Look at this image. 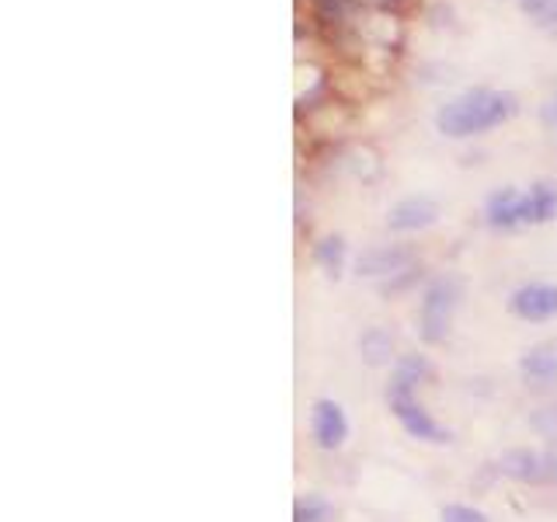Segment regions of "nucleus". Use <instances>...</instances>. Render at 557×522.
Instances as JSON below:
<instances>
[{
    "label": "nucleus",
    "mask_w": 557,
    "mask_h": 522,
    "mask_svg": "<svg viewBox=\"0 0 557 522\" xmlns=\"http://www.w3.org/2000/svg\"><path fill=\"white\" fill-rule=\"evenodd\" d=\"M519 112V98L498 87H467L457 98L435 109V129L449 139H470L487 129H498Z\"/></svg>",
    "instance_id": "1"
},
{
    "label": "nucleus",
    "mask_w": 557,
    "mask_h": 522,
    "mask_svg": "<svg viewBox=\"0 0 557 522\" xmlns=\"http://www.w3.org/2000/svg\"><path fill=\"white\" fill-rule=\"evenodd\" d=\"M463 300V283L457 275H440L432 278L418 303V338L425 345H443L449 338L453 313H457Z\"/></svg>",
    "instance_id": "2"
},
{
    "label": "nucleus",
    "mask_w": 557,
    "mask_h": 522,
    "mask_svg": "<svg viewBox=\"0 0 557 522\" xmlns=\"http://www.w3.org/2000/svg\"><path fill=\"white\" fill-rule=\"evenodd\" d=\"M387 405L397 418V425L405 428L411 439L418 443H432V446H446L449 443V432L435 422V418L422 408V400L414 397V390L405 387H387Z\"/></svg>",
    "instance_id": "3"
},
{
    "label": "nucleus",
    "mask_w": 557,
    "mask_h": 522,
    "mask_svg": "<svg viewBox=\"0 0 557 522\" xmlns=\"http://www.w3.org/2000/svg\"><path fill=\"white\" fill-rule=\"evenodd\" d=\"M310 435H313V443H318V449H324V452H335V449L345 446V439H348V418H345L338 400H331V397L313 400V408H310Z\"/></svg>",
    "instance_id": "4"
},
{
    "label": "nucleus",
    "mask_w": 557,
    "mask_h": 522,
    "mask_svg": "<svg viewBox=\"0 0 557 522\" xmlns=\"http://www.w3.org/2000/svg\"><path fill=\"white\" fill-rule=\"evenodd\" d=\"M509 313L527 324H540L557 318V286L550 283H527L512 289L509 296Z\"/></svg>",
    "instance_id": "5"
},
{
    "label": "nucleus",
    "mask_w": 557,
    "mask_h": 522,
    "mask_svg": "<svg viewBox=\"0 0 557 522\" xmlns=\"http://www.w3.org/2000/svg\"><path fill=\"white\" fill-rule=\"evenodd\" d=\"M408 269H414V251L405 244H376L356 258V272L362 278H394Z\"/></svg>",
    "instance_id": "6"
},
{
    "label": "nucleus",
    "mask_w": 557,
    "mask_h": 522,
    "mask_svg": "<svg viewBox=\"0 0 557 522\" xmlns=\"http://www.w3.org/2000/svg\"><path fill=\"white\" fill-rule=\"evenodd\" d=\"M435 223H440V202L432 196H408L394 202L387 213V226L394 234H418V231H429Z\"/></svg>",
    "instance_id": "7"
},
{
    "label": "nucleus",
    "mask_w": 557,
    "mask_h": 522,
    "mask_svg": "<svg viewBox=\"0 0 557 522\" xmlns=\"http://www.w3.org/2000/svg\"><path fill=\"white\" fill-rule=\"evenodd\" d=\"M519 373L527 387H550L557 380V338L536 341L519 356Z\"/></svg>",
    "instance_id": "8"
},
{
    "label": "nucleus",
    "mask_w": 557,
    "mask_h": 522,
    "mask_svg": "<svg viewBox=\"0 0 557 522\" xmlns=\"http://www.w3.org/2000/svg\"><path fill=\"white\" fill-rule=\"evenodd\" d=\"M495 470L502 477L516 484H544V452L533 449H505L495 460Z\"/></svg>",
    "instance_id": "9"
},
{
    "label": "nucleus",
    "mask_w": 557,
    "mask_h": 522,
    "mask_svg": "<svg viewBox=\"0 0 557 522\" xmlns=\"http://www.w3.org/2000/svg\"><path fill=\"white\" fill-rule=\"evenodd\" d=\"M484 220L495 231H516V226H522V191L495 188L484 202Z\"/></svg>",
    "instance_id": "10"
},
{
    "label": "nucleus",
    "mask_w": 557,
    "mask_h": 522,
    "mask_svg": "<svg viewBox=\"0 0 557 522\" xmlns=\"http://www.w3.org/2000/svg\"><path fill=\"white\" fill-rule=\"evenodd\" d=\"M557 216V185L554 182H536L522 191V226H540Z\"/></svg>",
    "instance_id": "11"
},
{
    "label": "nucleus",
    "mask_w": 557,
    "mask_h": 522,
    "mask_svg": "<svg viewBox=\"0 0 557 522\" xmlns=\"http://www.w3.org/2000/svg\"><path fill=\"white\" fill-rule=\"evenodd\" d=\"M359 356H362V362L366 365H391V362H397V356H394V348H397V341H394V335L387 327H366L362 335H359Z\"/></svg>",
    "instance_id": "12"
},
{
    "label": "nucleus",
    "mask_w": 557,
    "mask_h": 522,
    "mask_svg": "<svg viewBox=\"0 0 557 522\" xmlns=\"http://www.w3.org/2000/svg\"><path fill=\"white\" fill-rule=\"evenodd\" d=\"M313 261H318V269L331 278H338L345 272V261H348V244L342 234H327L313 244Z\"/></svg>",
    "instance_id": "13"
},
{
    "label": "nucleus",
    "mask_w": 557,
    "mask_h": 522,
    "mask_svg": "<svg viewBox=\"0 0 557 522\" xmlns=\"http://www.w3.org/2000/svg\"><path fill=\"white\" fill-rule=\"evenodd\" d=\"M435 376L432 362L425 356H400L394 362V376H391V387H405V390H418L422 383H429Z\"/></svg>",
    "instance_id": "14"
},
{
    "label": "nucleus",
    "mask_w": 557,
    "mask_h": 522,
    "mask_svg": "<svg viewBox=\"0 0 557 522\" xmlns=\"http://www.w3.org/2000/svg\"><path fill=\"white\" fill-rule=\"evenodd\" d=\"M293 522H335V509L324 495H300L293 501Z\"/></svg>",
    "instance_id": "15"
},
{
    "label": "nucleus",
    "mask_w": 557,
    "mask_h": 522,
    "mask_svg": "<svg viewBox=\"0 0 557 522\" xmlns=\"http://www.w3.org/2000/svg\"><path fill=\"white\" fill-rule=\"evenodd\" d=\"M356 11H359L356 0H318V4H313V17H318L324 28L348 25V17H352Z\"/></svg>",
    "instance_id": "16"
},
{
    "label": "nucleus",
    "mask_w": 557,
    "mask_h": 522,
    "mask_svg": "<svg viewBox=\"0 0 557 522\" xmlns=\"http://www.w3.org/2000/svg\"><path fill=\"white\" fill-rule=\"evenodd\" d=\"M530 428H533L544 443L557 446V397L547 400V405H540V408L530 411Z\"/></svg>",
    "instance_id": "17"
},
{
    "label": "nucleus",
    "mask_w": 557,
    "mask_h": 522,
    "mask_svg": "<svg viewBox=\"0 0 557 522\" xmlns=\"http://www.w3.org/2000/svg\"><path fill=\"white\" fill-rule=\"evenodd\" d=\"M440 522H492L481 509H474V505H460V501H449L443 505L440 512Z\"/></svg>",
    "instance_id": "18"
},
{
    "label": "nucleus",
    "mask_w": 557,
    "mask_h": 522,
    "mask_svg": "<svg viewBox=\"0 0 557 522\" xmlns=\"http://www.w3.org/2000/svg\"><path fill=\"white\" fill-rule=\"evenodd\" d=\"M418 278H422V269H408V272H400V275H394V278H387V283L380 286V293L383 296H397V293H405V289H411Z\"/></svg>",
    "instance_id": "19"
},
{
    "label": "nucleus",
    "mask_w": 557,
    "mask_h": 522,
    "mask_svg": "<svg viewBox=\"0 0 557 522\" xmlns=\"http://www.w3.org/2000/svg\"><path fill=\"white\" fill-rule=\"evenodd\" d=\"M540 122H544L550 133H557V91L547 95L544 104H540Z\"/></svg>",
    "instance_id": "20"
},
{
    "label": "nucleus",
    "mask_w": 557,
    "mask_h": 522,
    "mask_svg": "<svg viewBox=\"0 0 557 522\" xmlns=\"http://www.w3.org/2000/svg\"><path fill=\"white\" fill-rule=\"evenodd\" d=\"M519 8H522V14H530L533 22H540V17L547 14V8H550V0H519Z\"/></svg>",
    "instance_id": "21"
},
{
    "label": "nucleus",
    "mask_w": 557,
    "mask_h": 522,
    "mask_svg": "<svg viewBox=\"0 0 557 522\" xmlns=\"http://www.w3.org/2000/svg\"><path fill=\"white\" fill-rule=\"evenodd\" d=\"M544 484H557V446L544 452Z\"/></svg>",
    "instance_id": "22"
},
{
    "label": "nucleus",
    "mask_w": 557,
    "mask_h": 522,
    "mask_svg": "<svg viewBox=\"0 0 557 522\" xmlns=\"http://www.w3.org/2000/svg\"><path fill=\"white\" fill-rule=\"evenodd\" d=\"M540 28H557V0H550V8H547V14L544 17H540V22H536Z\"/></svg>",
    "instance_id": "23"
},
{
    "label": "nucleus",
    "mask_w": 557,
    "mask_h": 522,
    "mask_svg": "<svg viewBox=\"0 0 557 522\" xmlns=\"http://www.w3.org/2000/svg\"><path fill=\"white\" fill-rule=\"evenodd\" d=\"M383 4H400V0H383Z\"/></svg>",
    "instance_id": "24"
}]
</instances>
